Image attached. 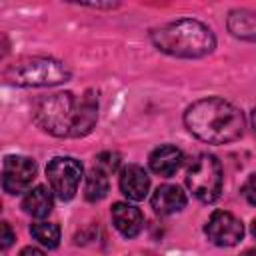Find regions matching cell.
I'll return each mask as SVG.
<instances>
[{"label": "cell", "mask_w": 256, "mask_h": 256, "mask_svg": "<svg viewBox=\"0 0 256 256\" xmlns=\"http://www.w3.org/2000/svg\"><path fill=\"white\" fill-rule=\"evenodd\" d=\"M182 162H184L182 150L176 148V146H172V144H164V146L156 148L150 154V160H148L150 170L154 174H158V176H164V178L176 174L178 168L182 166Z\"/></svg>", "instance_id": "11"}, {"label": "cell", "mask_w": 256, "mask_h": 256, "mask_svg": "<svg viewBox=\"0 0 256 256\" xmlns=\"http://www.w3.org/2000/svg\"><path fill=\"white\" fill-rule=\"evenodd\" d=\"M252 232H254V236H256V218H254V222H252Z\"/></svg>", "instance_id": "24"}, {"label": "cell", "mask_w": 256, "mask_h": 256, "mask_svg": "<svg viewBox=\"0 0 256 256\" xmlns=\"http://www.w3.org/2000/svg\"><path fill=\"white\" fill-rule=\"evenodd\" d=\"M118 166H120V154L118 152H110V150H106V152H100L96 158H94V168H98V170H102L104 174H114L116 170H118Z\"/></svg>", "instance_id": "18"}, {"label": "cell", "mask_w": 256, "mask_h": 256, "mask_svg": "<svg viewBox=\"0 0 256 256\" xmlns=\"http://www.w3.org/2000/svg\"><path fill=\"white\" fill-rule=\"evenodd\" d=\"M186 184L200 202H214L222 192V166L212 154H200L188 168Z\"/></svg>", "instance_id": "5"}, {"label": "cell", "mask_w": 256, "mask_h": 256, "mask_svg": "<svg viewBox=\"0 0 256 256\" xmlns=\"http://www.w3.org/2000/svg\"><path fill=\"white\" fill-rule=\"evenodd\" d=\"M228 30L240 40H256V12L252 10H232L228 14Z\"/></svg>", "instance_id": "14"}, {"label": "cell", "mask_w": 256, "mask_h": 256, "mask_svg": "<svg viewBox=\"0 0 256 256\" xmlns=\"http://www.w3.org/2000/svg\"><path fill=\"white\" fill-rule=\"evenodd\" d=\"M52 190H48L46 186H34L30 188L24 198H22V208L26 214L34 216V218H44L50 214L52 210Z\"/></svg>", "instance_id": "13"}, {"label": "cell", "mask_w": 256, "mask_h": 256, "mask_svg": "<svg viewBox=\"0 0 256 256\" xmlns=\"http://www.w3.org/2000/svg\"><path fill=\"white\" fill-rule=\"evenodd\" d=\"M4 78L16 86H56L70 78V70L60 60L32 56L10 64Z\"/></svg>", "instance_id": "4"}, {"label": "cell", "mask_w": 256, "mask_h": 256, "mask_svg": "<svg viewBox=\"0 0 256 256\" xmlns=\"http://www.w3.org/2000/svg\"><path fill=\"white\" fill-rule=\"evenodd\" d=\"M82 164L72 156H56L46 166V178L50 190L60 200H72L82 180Z\"/></svg>", "instance_id": "6"}, {"label": "cell", "mask_w": 256, "mask_h": 256, "mask_svg": "<svg viewBox=\"0 0 256 256\" xmlns=\"http://www.w3.org/2000/svg\"><path fill=\"white\" fill-rule=\"evenodd\" d=\"M36 178V164L28 156H6L2 164V188L8 194L28 192Z\"/></svg>", "instance_id": "7"}, {"label": "cell", "mask_w": 256, "mask_h": 256, "mask_svg": "<svg viewBox=\"0 0 256 256\" xmlns=\"http://www.w3.org/2000/svg\"><path fill=\"white\" fill-rule=\"evenodd\" d=\"M150 38L160 52L178 58H200L210 54L216 46L212 30L194 18H182L164 24L156 28Z\"/></svg>", "instance_id": "2"}, {"label": "cell", "mask_w": 256, "mask_h": 256, "mask_svg": "<svg viewBox=\"0 0 256 256\" xmlns=\"http://www.w3.org/2000/svg\"><path fill=\"white\" fill-rule=\"evenodd\" d=\"M242 196H244L252 206H256V174H250L248 180L242 184Z\"/></svg>", "instance_id": "19"}, {"label": "cell", "mask_w": 256, "mask_h": 256, "mask_svg": "<svg viewBox=\"0 0 256 256\" xmlns=\"http://www.w3.org/2000/svg\"><path fill=\"white\" fill-rule=\"evenodd\" d=\"M148 188H150V178L142 166L128 164L120 172V190L128 200H132V202L144 200L148 194Z\"/></svg>", "instance_id": "10"}, {"label": "cell", "mask_w": 256, "mask_h": 256, "mask_svg": "<svg viewBox=\"0 0 256 256\" xmlns=\"http://www.w3.org/2000/svg\"><path fill=\"white\" fill-rule=\"evenodd\" d=\"M0 230H2V236H0V240H2V250H6V248H10V244H12V240H14V232H12V228H10L8 222H2Z\"/></svg>", "instance_id": "20"}, {"label": "cell", "mask_w": 256, "mask_h": 256, "mask_svg": "<svg viewBox=\"0 0 256 256\" xmlns=\"http://www.w3.org/2000/svg\"><path fill=\"white\" fill-rule=\"evenodd\" d=\"M80 100L72 92L42 96L32 106L34 122L52 136H74Z\"/></svg>", "instance_id": "3"}, {"label": "cell", "mask_w": 256, "mask_h": 256, "mask_svg": "<svg viewBox=\"0 0 256 256\" xmlns=\"http://www.w3.org/2000/svg\"><path fill=\"white\" fill-rule=\"evenodd\" d=\"M184 124L192 136L208 144L234 142L244 132V114L224 98H204L190 104Z\"/></svg>", "instance_id": "1"}, {"label": "cell", "mask_w": 256, "mask_h": 256, "mask_svg": "<svg viewBox=\"0 0 256 256\" xmlns=\"http://www.w3.org/2000/svg\"><path fill=\"white\" fill-rule=\"evenodd\" d=\"M30 234L44 246V248H56L60 242V228L52 222H34L30 226Z\"/></svg>", "instance_id": "17"}, {"label": "cell", "mask_w": 256, "mask_h": 256, "mask_svg": "<svg viewBox=\"0 0 256 256\" xmlns=\"http://www.w3.org/2000/svg\"><path fill=\"white\" fill-rule=\"evenodd\" d=\"M18 256H46L40 248H34V246H26V248H22L20 250V254Z\"/></svg>", "instance_id": "21"}, {"label": "cell", "mask_w": 256, "mask_h": 256, "mask_svg": "<svg viewBox=\"0 0 256 256\" xmlns=\"http://www.w3.org/2000/svg\"><path fill=\"white\" fill-rule=\"evenodd\" d=\"M98 118V100L94 96L92 90H88L78 104V118H76V128H74V136H84L92 130V126L96 124Z\"/></svg>", "instance_id": "15"}, {"label": "cell", "mask_w": 256, "mask_h": 256, "mask_svg": "<svg viewBox=\"0 0 256 256\" xmlns=\"http://www.w3.org/2000/svg\"><path fill=\"white\" fill-rule=\"evenodd\" d=\"M240 256H256V246H252V248H248V250H244Z\"/></svg>", "instance_id": "22"}, {"label": "cell", "mask_w": 256, "mask_h": 256, "mask_svg": "<svg viewBox=\"0 0 256 256\" xmlns=\"http://www.w3.org/2000/svg\"><path fill=\"white\" fill-rule=\"evenodd\" d=\"M110 216H112L114 228L124 238H134L140 234L142 224H144V216L136 206H132L128 202H116L110 210Z\"/></svg>", "instance_id": "9"}, {"label": "cell", "mask_w": 256, "mask_h": 256, "mask_svg": "<svg viewBox=\"0 0 256 256\" xmlns=\"http://www.w3.org/2000/svg\"><path fill=\"white\" fill-rule=\"evenodd\" d=\"M252 128H254V134H256V108L252 110Z\"/></svg>", "instance_id": "23"}, {"label": "cell", "mask_w": 256, "mask_h": 256, "mask_svg": "<svg viewBox=\"0 0 256 256\" xmlns=\"http://www.w3.org/2000/svg\"><path fill=\"white\" fill-rule=\"evenodd\" d=\"M186 206V194L176 184H162L152 194V208L160 216L180 212Z\"/></svg>", "instance_id": "12"}, {"label": "cell", "mask_w": 256, "mask_h": 256, "mask_svg": "<svg viewBox=\"0 0 256 256\" xmlns=\"http://www.w3.org/2000/svg\"><path fill=\"white\" fill-rule=\"evenodd\" d=\"M108 188H110L108 174H104V172L98 170V168H92V170L88 172L86 184H84V196H86V200H90V202L102 200V198L108 194Z\"/></svg>", "instance_id": "16"}, {"label": "cell", "mask_w": 256, "mask_h": 256, "mask_svg": "<svg viewBox=\"0 0 256 256\" xmlns=\"http://www.w3.org/2000/svg\"><path fill=\"white\" fill-rule=\"evenodd\" d=\"M204 232H206V236L212 244L222 246V248H230V246H236L242 240L244 226L232 212L216 210L208 218V222L204 226Z\"/></svg>", "instance_id": "8"}]
</instances>
